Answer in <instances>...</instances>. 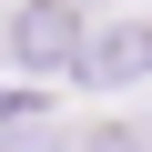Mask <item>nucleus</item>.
Instances as JSON below:
<instances>
[{"mask_svg":"<svg viewBox=\"0 0 152 152\" xmlns=\"http://www.w3.org/2000/svg\"><path fill=\"white\" fill-rule=\"evenodd\" d=\"M81 0H10V20H0V61L10 71H81Z\"/></svg>","mask_w":152,"mask_h":152,"instance_id":"obj_1","label":"nucleus"},{"mask_svg":"<svg viewBox=\"0 0 152 152\" xmlns=\"http://www.w3.org/2000/svg\"><path fill=\"white\" fill-rule=\"evenodd\" d=\"M71 81H91V91H132V81H152V20H91Z\"/></svg>","mask_w":152,"mask_h":152,"instance_id":"obj_2","label":"nucleus"},{"mask_svg":"<svg viewBox=\"0 0 152 152\" xmlns=\"http://www.w3.org/2000/svg\"><path fill=\"white\" fill-rule=\"evenodd\" d=\"M10 152H71V142H61V132H20Z\"/></svg>","mask_w":152,"mask_h":152,"instance_id":"obj_3","label":"nucleus"},{"mask_svg":"<svg viewBox=\"0 0 152 152\" xmlns=\"http://www.w3.org/2000/svg\"><path fill=\"white\" fill-rule=\"evenodd\" d=\"M132 152H152V132H132Z\"/></svg>","mask_w":152,"mask_h":152,"instance_id":"obj_4","label":"nucleus"}]
</instances>
